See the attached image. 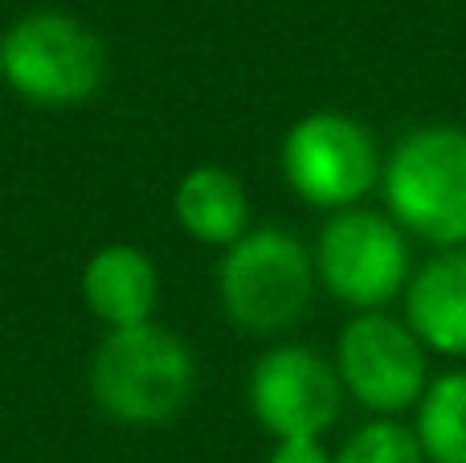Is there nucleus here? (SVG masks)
Segmentation results:
<instances>
[{
  "mask_svg": "<svg viewBox=\"0 0 466 463\" xmlns=\"http://www.w3.org/2000/svg\"><path fill=\"white\" fill-rule=\"evenodd\" d=\"M266 463H336L323 439H274V451Z\"/></svg>",
  "mask_w": 466,
  "mask_h": 463,
  "instance_id": "14",
  "label": "nucleus"
},
{
  "mask_svg": "<svg viewBox=\"0 0 466 463\" xmlns=\"http://www.w3.org/2000/svg\"><path fill=\"white\" fill-rule=\"evenodd\" d=\"M336 374L377 418L413 410L430 386V349L405 320L389 312H356L336 341Z\"/></svg>",
  "mask_w": 466,
  "mask_h": 463,
  "instance_id": "7",
  "label": "nucleus"
},
{
  "mask_svg": "<svg viewBox=\"0 0 466 463\" xmlns=\"http://www.w3.org/2000/svg\"><path fill=\"white\" fill-rule=\"evenodd\" d=\"M249 415L274 439H323L344 410L336 361L311 345H274L249 369Z\"/></svg>",
  "mask_w": 466,
  "mask_h": 463,
  "instance_id": "8",
  "label": "nucleus"
},
{
  "mask_svg": "<svg viewBox=\"0 0 466 463\" xmlns=\"http://www.w3.org/2000/svg\"><path fill=\"white\" fill-rule=\"evenodd\" d=\"M82 300L90 316L103 320L111 333L152 324L160 304V271L147 251L131 242H111L90 254L82 267Z\"/></svg>",
  "mask_w": 466,
  "mask_h": 463,
  "instance_id": "9",
  "label": "nucleus"
},
{
  "mask_svg": "<svg viewBox=\"0 0 466 463\" xmlns=\"http://www.w3.org/2000/svg\"><path fill=\"white\" fill-rule=\"evenodd\" d=\"M385 213L438 251L466 246V128L421 123L405 131L380 169Z\"/></svg>",
  "mask_w": 466,
  "mask_h": 463,
  "instance_id": "2",
  "label": "nucleus"
},
{
  "mask_svg": "<svg viewBox=\"0 0 466 463\" xmlns=\"http://www.w3.org/2000/svg\"><path fill=\"white\" fill-rule=\"evenodd\" d=\"M311 259L323 292L356 312H385L413 279L405 230L369 205L331 213L315 238Z\"/></svg>",
  "mask_w": 466,
  "mask_h": 463,
  "instance_id": "5",
  "label": "nucleus"
},
{
  "mask_svg": "<svg viewBox=\"0 0 466 463\" xmlns=\"http://www.w3.org/2000/svg\"><path fill=\"white\" fill-rule=\"evenodd\" d=\"M5 82L33 107L66 111L98 95L106 78V46L86 21L37 8L0 37Z\"/></svg>",
  "mask_w": 466,
  "mask_h": 463,
  "instance_id": "4",
  "label": "nucleus"
},
{
  "mask_svg": "<svg viewBox=\"0 0 466 463\" xmlns=\"http://www.w3.org/2000/svg\"><path fill=\"white\" fill-rule=\"evenodd\" d=\"M197 390V357L172 328L139 324L98 341L90 357V398L123 427H160L188 406Z\"/></svg>",
  "mask_w": 466,
  "mask_h": 463,
  "instance_id": "1",
  "label": "nucleus"
},
{
  "mask_svg": "<svg viewBox=\"0 0 466 463\" xmlns=\"http://www.w3.org/2000/svg\"><path fill=\"white\" fill-rule=\"evenodd\" d=\"M426 463H466V369L430 377L413 423Z\"/></svg>",
  "mask_w": 466,
  "mask_h": 463,
  "instance_id": "12",
  "label": "nucleus"
},
{
  "mask_svg": "<svg viewBox=\"0 0 466 463\" xmlns=\"http://www.w3.org/2000/svg\"><path fill=\"white\" fill-rule=\"evenodd\" d=\"M172 213L180 230L201 246L229 251L238 238L249 234V197L246 185L221 164H197L180 177L172 193Z\"/></svg>",
  "mask_w": 466,
  "mask_h": 463,
  "instance_id": "11",
  "label": "nucleus"
},
{
  "mask_svg": "<svg viewBox=\"0 0 466 463\" xmlns=\"http://www.w3.org/2000/svg\"><path fill=\"white\" fill-rule=\"evenodd\" d=\"M315 259L290 230L249 226L218 262V300L233 328L249 336H282L315 300Z\"/></svg>",
  "mask_w": 466,
  "mask_h": 463,
  "instance_id": "3",
  "label": "nucleus"
},
{
  "mask_svg": "<svg viewBox=\"0 0 466 463\" xmlns=\"http://www.w3.org/2000/svg\"><path fill=\"white\" fill-rule=\"evenodd\" d=\"M282 177L311 210H356L380 185V156L372 131L344 111H311L282 139Z\"/></svg>",
  "mask_w": 466,
  "mask_h": 463,
  "instance_id": "6",
  "label": "nucleus"
},
{
  "mask_svg": "<svg viewBox=\"0 0 466 463\" xmlns=\"http://www.w3.org/2000/svg\"><path fill=\"white\" fill-rule=\"evenodd\" d=\"M336 463H426V451L413 427H401L397 418H372L348 435Z\"/></svg>",
  "mask_w": 466,
  "mask_h": 463,
  "instance_id": "13",
  "label": "nucleus"
},
{
  "mask_svg": "<svg viewBox=\"0 0 466 463\" xmlns=\"http://www.w3.org/2000/svg\"><path fill=\"white\" fill-rule=\"evenodd\" d=\"M405 324L430 353L466 357V246L438 251L405 287Z\"/></svg>",
  "mask_w": 466,
  "mask_h": 463,
  "instance_id": "10",
  "label": "nucleus"
},
{
  "mask_svg": "<svg viewBox=\"0 0 466 463\" xmlns=\"http://www.w3.org/2000/svg\"><path fill=\"white\" fill-rule=\"evenodd\" d=\"M0 78H5V66H0Z\"/></svg>",
  "mask_w": 466,
  "mask_h": 463,
  "instance_id": "15",
  "label": "nucleus"
}]
</instances>
